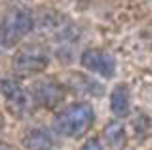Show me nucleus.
Wrapping results in <instances>:
<instances>
[{"mask_svg": "<svg viewBox=\"0 0 152 150\" xmlns=\"http://www.w3.org/2000/svg\"><path fill=\"white\" fill-rule=\"evenodd\" d=\"M95 112L89 102H75L54 115L52 128L55 133L67 138L82 137L94 125Z\"/></svg>", "mask_w": 152, "mask_h": 150, "instance_id": "1", "label": "nucleus"}, {"mask_svg": "<svg viewBox=\"0 0 152 150\" xmlns=\"http://www.w3.org/2000/svg\"><path fill=\"white\" fill-rule=\"evenodd\" d=\"M34 30V15L25 9H12L0 18V47L14 49Z\"/></svg>", "mask_w": 152, "mask_h": 150, "instance_id": "2", "label": "nucleus"}, {"mask_svg": "<svg viewBox=\"0 0 152 150\" xmlns=\"http://www.w3.org/2000/svg\"><path fill=\"white\" fill-rule=\"evenodd\" d=\"M50 63L49 52L37 44L23 45L15 52L12 58V70L18 77H30V75L44 72Z\"/></svg>", "mask_w": 152, "mask_h": 150, "instance_id": "3", "label": "nucleus"}, {"mask_svg": "<svg viewBox=\"0 0 152 150\" xmlns=\"http://www.w3.org/2000/svg\"><path fill=\"white\" fill-rule=\"evenodd\" d=\"M32 102L44 108H54L65 98V88L58 80L52 77L35 80L30 87Z\"/></svg>", "mask_w": 152, "mask_h": 150, "instance_id": "4", "label": "nucleus"}, {"mask_svg": "<svg viewBox=\"0 0 152 150\" xmlns=\"http://www.w3.org/2000/svg\"><path fill=\"white\" fill-rule=\"evenodd\" d=\"M0 93L5 100V105L15 117H23L28 108V95L20 82L15 79H2L0 80Z\"/></svg>", "mask_w": 152, "mask_h": 150, "instance_id": "5", "label": "nucleus"}, {"mask_svg": "<svg viewBox=\"0 0 152 150\" xmlns=\"http://www.w3.org/2000/svg\"><path fill=\"white\" fill-rule=\"evenodd\" d=\"M80 63L85 70L94 72L104 79H112L115 74L114 55L102 49H87L80 57Z\"/></svg>", "mask_w": 152, "mask_h": 150, "instance_id": "6", "label": "nucleus"}, {"mask_svg": "<svg viewBox=\"0 0 152 150\" xmlns=\"http://www.w3.org/2000/svg\"><path fill=\"white\" fill-rule=\"evenodd\" d=\"M22 145L25 150H54V137L44 127L30 128L22 138Z\"/></svg>", "mask_w": 152, "mask_h": 150, "instance_id": "7", "label": "nucleus"}, {"mask_svg": "<svg viewBox=\"0 0 152 150\" xmlns=\"http://www.w3.org/2000/svg\"><path fill=\"white\" fill-rule=\"evenodd\" d=\"M110 110L112 114L122 119L130 114V90L125 84H117L110 93Z\"/></svg>", "mask_w": 152, "mask_h": 150, "instance_id": "8", "label": "nucleus"}, {"mask_svg": "<svg viewBox=\"0 0 152 150\" xmlns=\"http://www.w3.org/2000/svg\"><path fill=\"white\" fill-rule=\"evenodd\" d=\"M104 138L109 142V145L115 150H121L122 145L125 143V132L124 127L117 122H110L104 130Z\"/></svg>", "mask_w": 152, "mask_h": 150, "instance_id": "9", "label": "nucleus"}, {"mask_svg": "<svg viewBox=\"0 0 152 150\" xmlns=\"http://www.w3.org/2000/svg\"><path fill=\"white\" fill-rule=\"evenodd\" d=\"M80 150H104V147L99 138H89V140H85Z\"/></svg>", "mask_w": 152, "mask_h": 150, "instance_id": "10", "label": "nucleus"}, {"mask_svg": "<svg viewBox=\"0 0 152 150\" xmlns=\"http://www.w3.org/2000/svg\"><path fill=\"white\" fill-rule=\"evenodd\" d=\"M0 150H18L15 145L12 143H7V142H0Z\"/></svg>", "mask_w": 152, "mask_h": 150, "instance_id": "11", "label": "nucleus"}]
</instances>
